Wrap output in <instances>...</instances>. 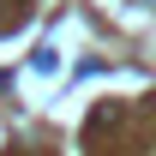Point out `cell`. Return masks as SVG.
Returning <instances> with one entry per match:
<instances>
[{
    "instance_id": "6da1fadb",
    "label": "cell",
    "mask_w": 156,
    "mask_h": 156,
    "mask_svg": "<svg viewBox=\"0 0 156 156\" xmlns=\"http://www.w3.org/2000/svg\"><path fill=\"white\" fill-rule=\"evenodd\" d=\"M60 60H54V48H42V54H30V72H54Z\"/></svg>"
}]
</instances>
